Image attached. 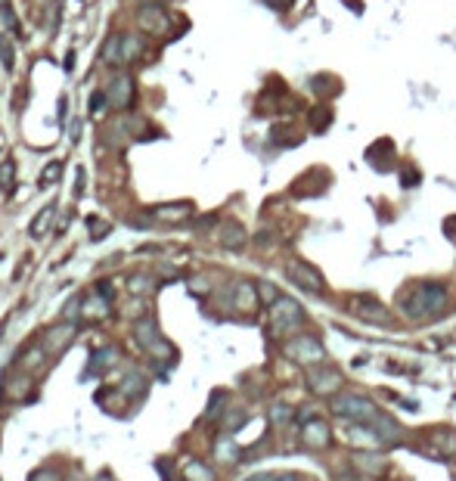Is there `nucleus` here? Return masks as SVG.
<instances>
[{"label":"nucleus","instance_id":"1","mask_svg":"<svg viewBox=\"0 0 456 481\" xmlns=\"http://www.w3.org/2000/svg\"><path fill=\"white\" fill-rule=\"evenodd\" d=\"M397 305H400V314L413 323H422V320H435V317L444 314L447 308V286L444 283H413L407 292L397 295Z\"/></svg>","mask_w":456,"mask_h":481},{"label":"nucleus","instance_id":"2","mask_svg":"<svg viewBox=\"0 0 456 481\" xmlns=\"http://www.w3.org/2000/svg\"><path fill=\"white\" fill-rule=\"evenodd\" d=\"M329 407H332L335 416L348 419V422L369 425L376 416H379V407H376L373 401L364 398V394H354V391H339L335 398H329Z\"/></svg>","mask_w":456,"mask_h":481},{"label":"nucleus","instance_id":"3","mask_svg":"<svg viewBox=\"0 0 456 481\" xmlns=\"http://www.w3.org/2000/svg\"><path fill=\"white\" fill-rule=\"evenodd\" d=\"M304 326V310L295 298L289 295H280L270 305V332L273 336H295Z\"/></svg>","mask_w":456,"mask_h":481},{"label":"nucleus","instance_id":"4","mask_svg":"<svg viewBox=\"0 0 456 481\" xmlns=\"http://www.w3.org/2000/svg\"><path fill=\"white\" fill-rule=\"evenodd\" d=\"M282 354L289 357V360H295L298 367H317V363L326 360V348L323 341H320L317 336H308V332H295L292 339L282 345Z\"/></svg>","mask_w":456,"mask_h":481},{"label":"nucleus","instance_id":"5","mask_svg":"<svg viewBox=\"0 0 456 481\" xmlns=\"http://www.w3.org/2000/svg\"><path fill=\"white\" fill-rule=\"evenodd\" d=\"M103 62L106 66H131L143 56V41L137 35H112L103 44Z\"/></svg>","mask_w":456,"mask_h":481},{"label":"nucleus","instance_id":"6","mask_svg":"<svg viewBox=\"0 0 456 481\" xmlns=\"http://www.w3.org/2000/svg\"><path fill=\"white\" fill-rule=\"evenodd\" d=\"M137 341L143 345L146 354L155 357V360H168V357H174V348H171V341L162 336L159 323H155L152 317H146V320L137 323Z\"/></svg>","mask_w":456,"mask_h":481},{"label":"nucleus","instance_id":"7","mask_svg":"<svg viewBox=\"0 0 456 481\" xmlns=\"http://www.w3.org/2000/svg\"><path fill=\"white\" fill-rule=\"evenodd\" d=\"M342 385H344L342 372L335 367H329V363L308 367V388L313 394H320V398H335V394L342 391Z\"/></svg>","mask_w":456,"mask_h":481},{"label":"nucleus","instance_id":"8","mask_svg":"<svg viewBox=\"0 0 456 481\" xmlns=\"http://www.w3.org/2000/svg\"><path fill=\"white\" fill-rule=\"evenodd\" d=\"M286 276L292 279V283L298 286V289H304V292H311V295H323L326 292V279H323V274H320L313 264H308V261H289L286 264Z\"/></svg>","mask_w":456,"mask_h":481},{"label":"nucleus","instance_id":"9","mask_svg":"<svg viewBox=\"0 0 456 481\" xmlns=\"http://www.w3.org/2000/svg\"><path fill=\"white\" fill-rule=\"evenodd\" d=\"M351 314L364 323H373V326H388L391 323V310L382 305L376 295H354L351 298Z\"/></svg>","mask_w":456,"mask_h":481},{"label":"nucleus","instance_id":"10","mask_svg":"<svg viewBox=\"0 0 456 481\" xmlns=\"http://www.w3.org/2000/svg\"><path fill=\"white\" fill-rule=\"evenodd\" d=\"M106 97H109V106L118 109V112H128L137 103V81L131 75H118L109 81L106 87Z\"/></svg>","mask_w":456,"mask_h":481},{"label":"nucleus","instance_id":"11","mask_svg":"<svg viewBox=\"0 0 456 481\" xmlns=\"http://www.w3.org/2000/svg\"><path fill=\"white\" fill-rule=\"evenodd\" d=\"M137 19H140V28H143L146 35H152V37H162V35H168L171 16L164 13L159 4H146V6H140Z\"/></svg>","mask_w":456,"mask_h":481},{"label":"nucleus","instance_id":"12","mask_svg":"<svg viewBox=\"0 0 456 481\" xmlns=\"http://www.w3.org/2000/svg\"><path fill=\"white\" fill-rule=\"evenodd\" d=\"M233 308L242 310V314H251V310L261 308V295H258V286L255 283H236L233 286Z\"/></svg>","mask_w":456,"mask_h":481},{"label":"nucleus","instance_id":"13","mask_svg":"<svg viewBox=\"0 0 456 481\" xmlns=\"http://www.w3.org/2000/svg\"><path fill=\"white\" fill-rule=\"evenodd\" d=\"M217 243L224 248H230V252H239V248L248 243V233L239 221H224L221 230H217Z\"/></svg>","mask_w":456,"mask_h":481},{"label":"nucleus","instance_id":"14","mask_svg":"<svg viewBox=\"0 0 456 481\" xmlns=\"http://www.w3.org/2000/svg\"><path fill=\"white\" fill-rule=\"evenodd\" d=\"M301 441H304V447H313V450H323V447H329V425L323 422V419H308L304 422V429H301Z\"/></svg>","mask_w":456,"mask_h":481},{"label":"nucleus","instance_id":"15","mask_svg":"<svg viewBox=\"0 0 456 481\" xmlns=\"http://www.w3.org/2000/svg\"><path fill=\"white\" fill-rule=\"evenodd\" d=\"M72 339H75V323H59V326H53V329H47V336H44V351L59 354L62 348L72 345Z\"/></svg>","mask_w":456,"mask_h":481},{"label":"nucleus","instance_id":"16","mask_svg":"<svg viewBox=\"0 0 456 481\" xmlns=\"http://www.w3.org/2000/svg\"><path fill=\"white\" fill-rule=\"evenodd\" d=\"M193 214V205L190 202H171V205H155L149 208V217L152 221H168V224H180Z\"/></svg>","mask_w":456,"mask_h":481},{"label":"nucleus","instance_id":"17","mask_svg":"<svg viewBox=\"0 0 456 481\" xmlns=\"http://www.w3.org/2000/svg\"><path fill=\"white\" fill-rule=\"evenodd\" d=\"M369 429H373L376 434H379V441L382 444H397L400 438H404V432H400V425L395 422V419H391L388 413H382L379 410V416L373 419V422H369Z\"/></svg>","mask_w":456,"mask_h":481},{"label":"nucleus","instance_id":"18","mask_svg":"<svg viewBox=\"0 0 456 481\" xmlns=\"http://www.w3.org/2000/svg\"><path fill=\"white\" fill-rule=\"evenodd\" d=\"M351 463H354V469L364 472V475H369V478L379 475V472H385V456L373 453V450H354Z\"/></svg>","mask_w":456,"mask_h":481},{"label":"nucleus","instance_id":"19","mask_svg":"<svg viewBox=\"0 0 456 481\" xmlns=\"http://www.w3.org/2000/svg\"><path fill=\"white\" fill-rule=\"evenodd\" d=\"M53 217H56V205H47V208H41V212L35 214V221L28 224V236L31 239H44L47 233H50V227H53Z\"/></svg>","mask_w":456,"mask_h":481},{"label":"nucleus","instance_id":"20","mask_svg":"<svg viewBox=\"0 0 456 481\" xmlns=\"http://www.w3.org/2000/svg\"><path fill=\"white\" fill-rule=\"evenodd\" d=\"M431 447L441 456H453L456 453V432L453 429H435L431 432Z\"/></svg>","mask_w":456,"mask_h":481},{"label":"nucleus","instance_id":"21","mask_svg":"<svg viewBox=\"0 0 456 481\" xmlns=\"http://www.w3.org/2000/svg\"><path fill=\"white\" fill-rule=\"evenodd\" d=\"M13 190H16V159L6 155V159L0 162V193L13 196Z\"/></svg>","mask_w":456,"mask_h":481},{"label":"nucleus","instance_id":"22","mask_svg":"<svg viewBox=\"0 0 456 481\" xmlns=\"http://www.w3.org/2000/svg\"><path fill=\"white\" fill-rule=\"evenodd\" d=\"M184 478L186 481H215V472L199 460H186L184 463Z\"/></svg>","mask_w":456,"mask_h":481},{"label":"nucleus","instance_id":"23","mask_svg":"<svg viewBox=\"0 0 456 481\" xmlns=\"http://www.w3.org/2000/svg\"><path fill=\"white\" fill-rule=\"evenodd\" d=\"M308 121H311V130H317V134H323V130L332 124V109L326 106H317L308 112Z\"/></svg>","mask_w":456,"mask_h":481},{"label":"nucleus","instance_id":"24","mask_svg":"<svg viewBox=\"0 0 456 481\" xmlns=\"http://www.w3.org/2000/svg\"><path fill=\"white\" fill-rule=\"evenodd\" d=\"M115 360H118V351H115V348H103V351H97V354L90 357V370L100 376V372H106Z\"/></svg>","mask_w":456,"mask_h":481},{"label":"nucleus","instance_id":"25","mask_svg":"<svg viewBox=\"0 0 456 481\" xmlns=\"http://www.w3.org/2000/svg\"><path fill=\"white\" fill-rule=\"evenodd\" d=\"M62 171H66V162L62 159H53V162H47V168L41 171V186H53V183H59V177H62Z\"/></svg>","mask_w":456,"mask_h":481},{"label":"nucleus","instance_id":"26","mask_svg":"<svg viewBox=\"0 0 456 481\" xmlns=\"http://www.w3.org/2000/svg\"><path fill=\"white\" fill-rule=\"evenodd\" d=\"M121 391L131 394V398H140V394H146V379L140 376V372H128L121 382Z\"/></svg>","mask_w":456,"mask_h":481},{"label":"nucleus","instance_id":"27","mask_svg":"<svg viewBox=\"0 0 456 481\" xmlns=\"http://www.w3.org/2000/svg\"><path fill=\"white\" fill-rule=\"evenodd\" d=\"M215 456L221 463H236V460H239V447H236L230 438H221V441H217V447H215Z\"/></svg>","mask_w":456,"mask_h":481},{"label":"nucleus","instance_id":"28","mask_svg":"<svg viewBox=\"0 0 456 481\" xmlns=\"http://www.w3.org/2000/svg\"><path fill=\"white\" fill-rule=\"evenodd\" d=\"M0 62H4L6 72H13L16 68V50H13V37H6L4 31H0Z\"/></svg>","mask_w":456,"mask_h":481},{"label":"nucleus","instance_id":"29","mask_svg":"<svg viewBox=\"0 0 456 481\" xmlns=\"http://www.w3.org/2000/svg\"><path fill=\"white\" fill-rule=\"evenodd\" d=\"M88 230H90L93 243H100V239H106L109 233H112V224L103 221V217H88Z\"/></svg>","mask_w":456,"mask_h":481},{"label":"nucleus","instance_id":"30","mask_svg":"<svg viewBox=\"0 0 456 481\" xmlns=\"http://www.w3.org/2000/svg\"><path fill=\"white\" fill-rule=\"evenodd\" d=\"M0 19H4V25L10 28L16 37H22V25H19V19H16V16H13L10 0H0Z\"/></svg>","mask_w":456,"mask_h":481},{"label":"nucleus","instance_id":"31","mask_svg":"<svg viewBox=\"0 0 456 481\" xmlns=\"http://www.w3.org/2000/svg\"><path fill=\"white\" fill-rule=\"evenodd\" d=\"M128 289L133 292V295H143V292H152L155 289V279L152 276H131V283H128Z\"/></svg>","mask_w":456,"mask_h":481},{"label":"nucleus","instance_id":"32","mask_svg":"<svg viewBox=\"0 0 456 481\" xmlns=\"http://www.w3.org/2000/svg\"><path fill=\"white\" fill-rule=\"evenodd\" d=\"M289 419H292V407H286V403H273L270 407V422L273 425H286Z\"/></svg>","mask_w":456,"mask_h":481},{"label":"nucleus","instance_id":"33","mask_svg":"<svg viewBox=\"0 0 456 481\" xmlns=\"http://www.w3.org/2000/svg\"><path fill=\"white\" fill-rule=\"evenodd\" d=\"M255 286H258V295H261V301H264V305H273V301L280 298V292L273 289L270 283H255Z\"/></svg>","mask_w":456,"mask_h":481},{"label":"nucleus","instance_id":"34","mask_svg":"<svg viewBox=\"0 0 456 481\" xmlns=\"http://www.w3.org/2000/svg\"><path fill=\"white\" fill-rule=\"evenodd\" d=\"M106 103H109L106 90H103V93H93V97H90V103H88V109H90V115H100V109H103Z\"/></svg>","mask_w":456,"mask_h":481},{"label":"nucleus","instance_id":"35","mask_svg":"<svg viewBox=\"0 0 456 481\" xmlns=\"http://www.w3.org/2000/svg\"><path fill=\"white\" fill-rule=\"evenodd\" d=\"M221 401H224V391H215L211 394V407H208V419H215V413H221Z\"/></svg>","mask_w":456,"mask_h":481},{"label":"nucleus","instance_id":"36","mask_svg":"<svg viewBox=\"0 0 456 481\" xmlns=\"http://www.w3.org/2000/svg\"><path fill=\"white\" fill-rule=\"evenodd\" d=\"M31 481H62V478L53 469H41V472H35V475H31Z\"/></svg>","mask_w":456,"mask_h":481},{"label":"nucleus","instance_id":"37","mask_svg":"<svg viewBox=\"0 0 456 481\" xmlns=\"http://www.w3.org/2000/svg\"><path fill=\"white\" fill-rule=\"evenodd\" d=\"M264 4H267V6H270V10H277V13H286V10H289V6H292V4H295V0H264Z\"/></svg>","mask_w":456,"mask_h":481},{"label":"nucleus","instance_id":"38","mask_svg":"<svg viewBox=\"0 0 456 481\" xmlns=\"http://www.w3.org/2000/svg\"><path fill=\"white\" fill-rule=\"evenodd\" d=\"M246 422V413H239V410H236L233 416H227V432H236V425H242Z\"/></svg>","mask_w":456,"mask_h":481},{"label":"nucleus","instance_id":"39","mask_svg":"<svg viewBox=\"0 0 456 481\" xmlns=\"http://www.w3.org/2000/svg\"><path fill=\"white\" fill-rule=\"evenodd\" d=\"M75 196H84V168L75 171Z\"/></svg>","mask_w":456,"mask_h":481},{"label":"nucleus","instance_id":"40","mask_svg":"<svg viewBox=\"0 0 456 481\" xmlns=\"http://www.w3.org/2000/svg\"><path fill=\"white\" fill-rule=\"evenodd\" d=\"M400 183L416 186V183H419V171H407V174H400Z\"/></svg>","mask_w":456,"mask_h":481},{"label":"nucleus","instance_id":"41","mask_svg":"<svg viewBox=\"0 0 456 481\" xmlns=\"http://www.w3.org/2000/svg\"><path fill=\"white\" fill-rule=\"evenodd\" d=\"M62 68H66V72H72V68H75V53H68L66 62H62Z\"/></svg>","mask_w":456,"mask_h":481},{"label":"nucleus","instance_id":"42","mask_svg":"<svg viewBox=\"0 0 456 481\" xmlns=\"http://www.w3.org/2000/svg\"><path fill=\"white\" fill-rule=\"evenodd\" d=\"M270 481H298V475H270Z\"/></svg>","mask_w":456,"mask_h":481},{"label":"nucleus","instance_id":"43","mask_svg":"<svg viewBox=\"0 0 456 481\" xmlns=\"http://www.w3.org/2000/svg\"><path fill=\"white\" fill-rule=\"evenodd\" d=\"M339 481H366V478H354V475H344V478H339Z\"/></svg>","mask_w":456,"mask_h":481},{"label":"nucleus","instance_id":"44","mask_svg":"<svg viewBox=\"0 0 456 481\" xmlns=\"http://www.w3.org/2000/svg\"><path fill=\"white\" fill-rule=\"evenodd\" d=\"M267 478H270V475H258V478H251V481H267Z\"/></svg>","mask_w":456,"mask_h":481},{"label":"nucleus","instance_id":"45","mask_svg":"<svg viewBox=\"0 0 456 481\" xmlns=\"http://www.w3.org/2000/svg\"><path fill=\"white\" fill-rule=\"evenodd\" d=\"M100 481H109V475H100Z\"/></svg>","mask_w":456,"mask_h":481}]
</instances>
